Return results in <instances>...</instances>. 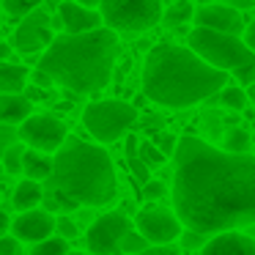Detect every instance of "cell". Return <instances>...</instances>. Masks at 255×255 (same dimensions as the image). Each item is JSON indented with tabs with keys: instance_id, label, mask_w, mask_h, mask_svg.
<instances>
[{
	"instance_id": "cell-1",
	"label": "cell",
	"mask_w": 255,
	"mask_h": 255,
	"mask_svg": "<svg viewBox=\"0 0 255 255\" xmlns=\"http://www.w3.org/2000/svg\"><path fill=\"white\" fill-rule=\"evenodd\" d=\"M173 162V209L184 228L214 236L255 225V156L187 134Z\"/></svg>"
},
{
	"instance_id": "cell-2",
	"label": "cell",
	"mask_w": 255,
	"mask_h": 255,
	"mask_svg": "<svg viewBox=\"0 0 255 255\" xmlns=\"http://www.w3.org/2000/svg\"><path fill=\"white\" fill-rule=\"evenodd\" d=\"M228 74L206 63L192 47L156 44L143 63V94L170 110L192 107L225 88Z\"/></svg>"
},
{
	"instance_id": "cell-3",
	"label": "cell",
	"mask_w": 255,
	"mask_h": 255,
	"mask_svg": "<svg viewBox=\"0 0 255 255\" xmlns=\"http://www.w3.org/2000/svg\"><path fill=\"white\" fill-rule=\"evenodd\" d=\"M118 58V36L113 28H94L85 33L55 36L52 44L39 55V69H44L55 85L69 94H96L113 77Z\"/></svg>"
},
{
	"instance_id": "cell-4",
	"label": "cell",
	"mask_w": 255,
	"mask_h": 255,
	"mask_svg": "<svg viewBox=\"0 0 255 255\" xmlns=\"http://www.w3.org/2000/svg\"><path fill=\"white\" fill-rule=\"evenodd\" d=\"M50 187L66 192L80 206H107L118 195L116 165L99 143L66 137L55 151Z\"/></svg>"
},
{
	"instance_id": "cell-5",
	"label": "cell",
	"mask_w": 255,
	"mask_h": 255,
	"mask_svg": "<svg viewBox=\"0 0 255 255\" xmlns=\"http://www.w3.org/2000/svg\"><path fill=\"white\" fill-rule=\"evenodd\" d=\"M189 47L206 63L222 69V72H236L239 66L255 63V50L236 33H222V30L195 25V30H189Z\"/></svg>"
},
{
	"instance_id": "cell-6",
	"label": "cell",
	"mask_w": 255,
	"mask_h": 255,
	"mask_svg": "<svg viewBox=\"0 0 255 255\" xmlns=\"http://www.w3.org/2000/svg\"><path fill=\"white\" fill-rule=\"evenodd\" d=\"M83 124L99 143H116L137 124V107L121 99L91 102L83 110Z\"/></svg>"
},
{
	"instance_id": "cell-7",
	"label": "cell",
	"mask_w": 255,
	"mask_h": 255,
	"mask_svg": "<svg viewBox=\"0 0 255 255\" xmlns=\"http://www.w3.org/2000/svg\"><path fill=\"white\" fill-rule=\"evenodd\" d=\"M102 19L116 33H143L162 19V0H102Z\"/></svg>"
},
{
	"instance_id": "cell-8",
	"label": "cell",
	"mask_w": 255,
	"mask_h": 255,
	"mask_svg": "<svg viewBox=\"0 0 255 255\" xmlns=\"http://www.w3.org/2000/svg\"><path fill=\"white\" fill-rule=\"evenodd\" d=\"M69 137V129L55 113H33L30 118H25L19 124V140L22 145L36 151H47V154H55Z\"/></svg>"
},
{
	"instance_id": "cell-9",
	"label": "cell",
	"mask_w": 255,
	"mask_h": 255,
	"mask_svg": "<svg viewBox=\"0 0 255 255\" xmlns=\"http://www.w3.org/2000/svg\"><path fill=\"white\" fill-rule=\"evenodd\" d=\"M132 231V222L124 211H107L96 217L85 233V247L91 255H121V242Z\"/></svg>"
},
{
	"instance_id": "cell-10",
	"label": "cell",
	"mask_w": 255,
	"mask_h": 255,
	"mask_svg": "<svg viewBox=\"0 0 255 255\" xmlns=\"http://www.w3.org/2000/svg\"><path fill=\"white\" fill-rule=\"evenodd\" d=\"M52 25H50V14L33 8L28 17L19 19L17 30L11 33V47L22 55H36V52H44L52 44Z\"/></svg>"
},
{
	"instance_id": "cell-11",
	"label": "cell",
	"mask_w": 255,
	"mask_h": 255,
	"mask_svg": "<svg viewBox=\"0 0 255 255\" xmlns=\"http://www.w3.org/2000/svg\"><path fill=\"white\" fill-rule=\"evenodd\" d=\"M137 231L148 239L151 244H170L181 236V220L176 211L162 209V206H148L137 214Z\"/></svg>"
},
{
	"instance_id": "cell-12",
	"label": "cell",
	"mask_w": 255,
	"mask_h": 255,
	"mask_svg": "<svg viewBox=\"0 0 255 255\" xmlns=\"http://www.w3.org/2000/svg\"><path fill=\"white\" fill-rule=\"evenodd\" d=\"M58 225V217L47 209H28V211H19L17 217L11 220V233L17 239H22L25 244H36V242H44L55 233Z\"/></svg>"
},
{
	"instance_id": "cell-13",
	"label": "cell",
	"mask_w": 255,
	"mask_h": 255,
	"mask_svg": "<svg viewBox=\"0 0 255 255\" xmlns=\"http://www.w3.org/2000/svg\"><path fill=\"white\" fill-rule=\"evenodd\" d=\"M195 25L211 30H222V33H244V19L233 6L225 3H203L200 8H195Z\"/></svg>"
},
{
	"instance_id": "cell-14",
	"label": "cell",
	"mask_w": 255,
	"mask_h": 255,
	"mask_svg": "<svg viewBox=\"0 0 255 255\" xmlns=\"http://www.w3.org/2000/svg\"><path fill=\"white\" fill-rule=\"evenodd\" d=\"M58 22L63 25L66 33H85V30L102 28V11L83 6L77 0H61L58 3Z\"/></svg>"
},
{
	"instance_id": "cell-15",
	"label": "cell",
	"mask_w": 255,
	"mask_h": 255,
	"mask_svg": "<svg viewBox=\"0 0 255 255\" xmlns=\"http://www.w3.org/2000/svg\"><path fill=\"white\" fill-rule=\"evenodd\" d=\"M200 255H255V239L239 231H222L203 244Z\"/></svg>"
},
{
	"instance_id": "cell-16",
	"label": "cell",
	"mask_w": 255,
	"mask_h": 255,
	"mask_svg": "<svg viewBox=\"0 0 255 255\" xmlns=\"http://www.w3.org/2000/svg\"><path fill=\"white\" fill-rule=\"evenodd\" d=\"M33 116V102L22 94H0V124L19 127L25 118Z\"/></svg>"
},
{
	"instance_id": "cell-17",
	"label": "cell",
	"mask_w": 255,
	"mask_h": 255,
	"mask_svg": "<svg viewBox=\"0 0 255 255\" xmlns=\"http://www.w3.org/2000/svg\"><path fill=\"white\" fill-rule=\"evenodd\" d=\"M52 167H55V156H50L47 151H36V148H25V159H22V173L28 178L36 181H50Z\"/></svg>"
},
{
	"instance_id": "cell-18",
	"label": "cell",
	"mask_w": 255,
	"mask_h": 255,
	"mask_svg": "<svg viewBox=\"0 0 255 255\" xmlns=\"http://www.w3.org/2000/svg\"><path fill=\"white\" fill-rule=\"evenodd\" d=\"M11 203H14V209H17V211H28V209H36L39 203H44V189H41V181L25 176L22 181L14 187Z\"/></svg>"
},
{
	"instance_id": "cell-19",
	"label": "cell",
	"mask_w": 255,
	"mask_h": 255,
	"mask_svg": "<svg viewBox=\"0 0 255 255\" xmlns=\"http://www.w3.org/2000/svg\"><path fill=\"white\" fill-rule=\"evenodd\" d=\"M28 66L0 61V94H22L28 88Z\"/></svg>"
},
{
	"instance_id": "cell-20",
	"label": "cell",
	"mask_w": 255,
	"mask_h": 255,
	"mask_svg": "<svg viewBox=\"0 0 255 255\" xmlns=\"http://www.w3.org/2000/svg\"><path fill=\"white\" fill-rule=\"evenodd\" d=\"M192 19H195V6L189 0H173L165 8V14H162V22L167 28H181V25L192 22Z\"/></svg>"
},
{
	"instance_id": "cell-21",
	"label": "cell",
	"mask_w": 255,
	"mask_h": 255,
	"mask_svg": "<svg viewBox=\"0 0 255 255\" xmlns=\"http://www.w3.org/2000/svg\"><path fill=\"white\" fill-rule=\"evenodd\" d=\"M69 253H72V250H69V239H63L61 233H58V236H50V239H44V242H36L28 255H69Z\"/></svg>"
},
{
	"instance_id": "cell-22",
	"label": "cell",
	"mask_w": 255,
	"mask_h": 255,
	"mask_svg": "<svg viewBox=\"0 0 255 255\" xmlns=\"http://www.w3.org/2000/svg\"><path fill=\"white\" fill-rule=\"evenodd\" d=\"M225 148L233 151V154H247V148H250L247 129H242V127H231V129H228V132H225Z\"/></svg>"
},
{
	"instance_id": "cell-23",
	"label": "cell",
	"mask_w": 255,
	"mask_h": 255,
	"mask_svg": "<svg viewBox=\"0 0 255 255\" xmlns=\"http://www.w3.org/2000/svg\"><path fill=\"white\" fill-rule=\"evenodd\" d=\"M220 102L225 107H231V110H244V107H247V94H244L239 85H225V88L220 91Z\"/></svg>"
},
{
	"instance_id": "cell-24",
	"label": "cell",
	"mask_w": 255,
	"mask_h": 255,
	"mask_svg": "<svg viewBox=\"0 0 255 255\" xmlns=\"http://www.w3.org/2000/svg\"><path fill=\"white\" fill-rule=\"evenodd\" d=\"M137 154H140V159H143L148 167H162V165H165V159H167V156L162 154L159 145L151 143V140H143V143H140Z\"/></svg>"
},
{
	"instance_id": "cell-25",
	"label": "cell",
	"mask_w": 255,
	"mask_h": 255,
	"mask_svg": "<svg viewBox=\"0 0 255 255\" xmlns=\"http://www.w3.org/2000/svg\"><path fill=\"white\" fill-rule=\"evenodd\" d=\"M0 6H3V11L8 14V17H28L33 8H39V0H0Z\"/></svg>"
},
{
	"instance_id": "cell-26",
	"label": "cell",
	"mask_w": 255,
	"mask_h": 255,
	"mask_svg": "<svg viewBox=\"0 0 255 255\" xmlns=\"http://www.w3.org/2000/svg\"><path fill=\"white\" fill-rule=\"evenodd\" d=\"M145 247H151V242L137 231V228H132L121 242V255H134V253H140V250H145Z\"/></svg>"
},
{
	"instance_id": "cell-27",
	"label": "cell",
	"mask_w": 255,
	"mask_h": 255,
	"mask_svg": "<svg viewBox=\"0 0 255 255\" xmlns=\"http://www.w3.org/2000/svg\"><path fill=\"white\" fill-rule=\"evenodd\" d=\"M22 159H25V148L22 145H8L6 151H3V167H6V173H22Z\"/></svg>"
},
{
	"instance_id": "cell-28",
	"label": "cell",
	"mask_w": 255,
	"mask_h": 255,
	"mask_svg": "<svg viewBox=\"0 0 255 255\" xmlns=\"http://www.w3.org/2000/svg\"><path fill=\"white\" fill-rule=\"evenodd\" d=\"M127 159H129V170H132V176L137 178L140 184L151 181V167L145 165L143 159H140V154H134V156H127Z\"/></svg>"
},
{
	"instance_id": "cell-29",
	"label": "cell",
	"mask_w": 255,
	"mask_h": 255,
	"mask_svg": "<svg viewBox=\"0 0 255 255\" xmlns=\"http://www.w3.org/2000/svg\"><path fill=\"white\" fill-rule=\"evenodd\" d=\"M203 236H206V233L187 228V231L181 233V247H187V250H203V244L209 242V239H203Z\"/></svg>"
},
{
	"instance_id": "cell-30",
	"label": "cell",
	"mask_w": 255,
	"mask_h": 255,
	"mask_svg": "<svg viewBox=\"0 0 255 255\" xmlns=\"http://www.w3.org/2000/svg\"><path fill=\"white\" fill-rule=\"evenodd\" d=\"M22 239H17L11 233V236H0V255H22Z\"/></svg>"
},
{
	"instance_id": "cell-31",
	"label": "cell",
	"mask_w": 255,
	"mask_h": 255,
	"mask_svg": "<svg viewBox=\"0 0 255 255\" xmlns=\"http://www.w3.org/2000/svg\"><path fill=\"white\" fill-rule=\"evenodd\" d=\"M156 145L162 148V154H165V156H173V154H176V148H178V137H176V134H170V132H159V134H156Z\"/></svg>"
},
{
	"instance_id": "cell-32",
	"label": "cell",
	"mask_w": 255,
	"mask_h": 255,
	"mask_svg": "<svg viewBox=\"0 0 255 255\" xmlns=\"http://www.w3.org/2000/svg\"><path fill=\"white\" fill-rule=\"evenodd\" d=\"M134 255H181V250L170 242V244H151V247L140 250V253H134Z\"/></svg>"
},
{
	"instance_id": "cell-33",
	"label": "cell",
	"mask_w": 255,
	"mask_h": 255,
	"mask_svg": "<svg viewBox=\"0 0 255 255\" xmlns=\"http://www.w3.org/2000/svg\"><path fill=\"white\" fill-rule=\"evenodd\" d=\"M162 195H165V184H162V181L151 178V181L143 184V198H145V200H159Z\"/></svg>"
},
{
	"instance_id": "cell-34",
	"label": "cell",
	"mask_w": 255,
	"mask_h": 255,
	"mask_svg": "<svg viewBox=\"0 0 255 255\" xmlns=\"http://www.w3.org/2000/svg\"><path fill=\"white\" fill-rule=\"evenodd\" d=\"M55 231L61 233L63 239H74V236H77V225H74V222H72V217H66V214H61V217H58Z\"/></svg>"
},
{
	"instance_id": "cell-35",
	"label": "cell",
	"mask_w": 255,
	"mask_h": 255,
	"mask_svg": "<svg viewBox=\"0 0 255 255\" xmlns=\"http://www.w3.org/2000/svg\"><path fill=\"white\" fill-rule=\"evenodd\" d=\"M233 77L239 80V85H255V63L239 66L236 72H233Z\"/></svg>"
},
{
	"instance_id": "cell-36",
	"label": "cell",
	"mask_w": 255,
	"mask_h": 255,
	"mask_svg": "<svg viewBox=\"0 0 255 255\" xmlns=\"http://www.w3.org/2000/svg\"><path fill=\"white\" fill-rule=\"evenodd\" d=\"M25 96H28L30 102H44V99H50V94H47V88H41V85H28L25 88Z\"/></svg>"
},
{
	"instance_id": "cell-37",
	"label": "cell",
	"mask_w": 255,
	"mask_h": 255,
	"mask_svg": "<svg viewBox=\"0 0 255 255\" xmlns=\"http://www.w3.org/2000/svg\"><path fill=\"white\" fill-rule=\"evenodd\" d=\"M30 74H33V83H36V85H41V88H52V85H55V80H52L50 74L44 72V69H39V66H36Z\"/></svg>"
},
{
	"instance_id": "cell-38",
	"label": "cell",
	"mask_w": 255,
	"mask_h": 255,
	"mask_svg": "<svg viewBox=\"0 0 255 255\" xmlns=\"http://www.w3.org/2000/svg\"><path fill=\"white\" fill-rule=\"evenodd\" d=\"M8 231H11V217H8L6 211L0 209V236H6Z\"/></svg>"
},
{
	"instance_id": "cell-39",
	"label": "cell",
	"mask_w": 255,
	"mask_h": 255,
	"mask_svg": "<svg viewBox=\"0 0 255 255\" xmlns=\"http://www.w3.org/2000/svg\"><path fill=\"white\" fill-rule=\"evenodd\" d=\"M11 41H0V61H8L11 58Z\"/></svg>"
},
{
	"instance_id": "cell-40",
	"label": "cell",
	"mask_w": 255,
	"mask_h": 255,
	"mask_svg": "<svg viewBox=\"0 0 255 255\" xmlns=\"http://www.w3.org/2000/svg\"><path fill=\"white\" fill-rule=\"evenodd\" d=\"M244 41H247V44H250V47H253V50H255V22L250 25L247 30H244Z\"/></svg>"
},
{
	"instance_id": "cell-41",
	"label": "cell",
	"mask_w": 255,
	"mask_h": 255,
	"mask_svg": "<svg viewBox=\"0 0 255 255\" xmlns=\"http://www.w3.org/2000/svg\"><path fill=\"white\" fill-rule=\"evenodd\" d=\"M77 3H83V6H88V8H96V6H102V0H77Z\"/></svg>"
},
{
	"instance_id": "cell-42",
	"label": "cell",
	"mask_w": 255,
	"mask_h": 255,
	"mask_svg": "<svg viewBox=\"0 0 255 255\" xmlns=\"http://www.w3.org/2000/svg\"><path fill=\"white\" fill-rule=\"evenodd\" d=\"M250 99H253V118H255V85H250Z\"/></svg>"
},
{
	"instance_id": "cell-43",
	"label": "cell",
	"mask_w": 255,
	"mask_h": 255,
	"mask_svg": "<svg viewBox=\"0 0 255 255\" xmlns=\"http://www.w3.org/2000/svg\"><path fill=\"white\" fill-rule=\"evenodd\" d=\"M200 3H225V0H200Z\"/></svg>"
},
{
	"instance_id": "cell-44",
	"label": "cell",
	"mask_w": 255,
	"mask_h": 255,
	"mask_svg": "<svg viewBox=\"0 0 255 255\" xmlns=\"http://www.w3.org/2000/svg\"><path fill=\"white\" fill-rule=\"evenodd\" d=\"M3 173H6V167H3V162H0V176H3Z\"/></svg>"
},
{
	"instance_id": "cell-45",
	"label": "cell",
	"mask_w": 255,
	"mask_h": 255,
	"mask_svg": "<svg viewBox=\"0 0 255 255\" xmlns=\"http://www.w3.org/2000/svg\"><path fill=\"white\" fill-rule=\"evenodd\" d=\"M69 255H91V253H69Z\"/></svg>"
},
{
	"instance_id": "cell-46",
	"label": "cell",
	"mask_w": 255,
	"mask_h": 255,
	"mask_svg": "<svg viewBox=\"0 0 255 255\" xmlns=\"http://www.w3.org/2000/svg\"><path fill=\"white\" fill-rule=\"evenodd\" d=\"M58 3H61V0H58Z\"/></svg>"
},
{
	"instance_id": "cell-47",
	"label": "cell",
	"mask_w": 255,
	"mask_h": 255,
	"mask_svg": "<svg viewBox=\"0 0 255 255\" xmlns=\"http://www.w3.org/2000/svg\"><path fill=\"white\" fill-rule=\"evenodd\" d=\"M170 3H173V0H170Z\"/></svg>"
}]
</instances>
